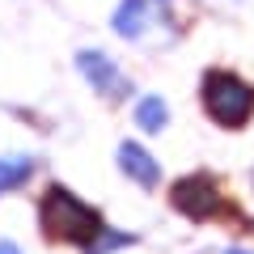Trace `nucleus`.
<instances>
[{
  "mask_svg": "<svg viewBox=\"0 0 254 254\" xmlns=\"http://www.w3.org/2000/svg\"><path fill=\"white\" fill-rule=\"evenodd\" d=\"M203 106L220 127H242L254 115V89L237 72L216 68V72L203 76Z\"/></svg>",
  "mask_w": 254,
  "mask_h": 254,
  "instance_id": "obj_1",
  "label": "nucleus"
},
{
  "mask_svg": "<svg viewBox=\"0 0 254 254\" xmlns=\"http://www.w3.org/2000/svg\"><path fill=\"white\" fill-rule=\"evenodd\" d=\"M43 225L60 242H93L98 237V212H89L85 203H76L68 190H47L43 199Z\"/></svg>",
  "mask_w": 254,
  "mask_h": 254,
  "instance_id": "obj_2",
  "label": "nucleus"
},
{
  "mask_svg": "<svg viewBox=\"0 0 254 254\" xmlns=\"http://www.w3.org/2000/svg\"><path fill=\"white\" fill-rule=\"evenodd\" d=\"M174 203H178L187 216H199V220L212 216V212H225V216L233 212V203L216 190L212 178H182L178 187H174Z\"/></svg>",
  "mask_w": 254,
  "mask_h": 254,
  "instance_id": "obj_3",
  "label": "nucleus"
}]
</instances>
